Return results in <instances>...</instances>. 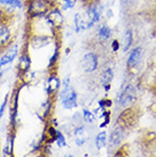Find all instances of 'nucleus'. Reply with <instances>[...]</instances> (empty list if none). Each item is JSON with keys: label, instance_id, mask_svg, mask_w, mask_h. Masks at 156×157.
Masks as SVG:
<instances>
[{"label": "nucleus", "instance_id": "obj_1", "mask_svg": "<svg viewBox=\"0 0 156 157\" xmlns=\"http://www.w3.org/2000/svg\"><path fill=\"white\" fill-rule=\"evenodd\" d=\"M12 18L13 14H8L4 16L0 21V51L6 50L10 44H13L15 36L12 30Z\"/></svg>", "mask_w": 156, "mask_h": 157}, {"label": "nucleus", "instance_id": "obj_2", "mask_svg": "<svg viewBox=\"0 0 156 157\" xmlns=\"http://www.w3.org/2000/svg\"><path fill=\"white\" fill-rule=\"evenodd\" d=\"M24 7L26 8V16L30 20L40 18L46 15L51 6L47 0H24Z\"/></svg>", "mask_w": 156, "mask_h": 157}, {"label": "nucleus", "instance_id": "obj_3", "mask_svg": "<svg viewBox=\"0 0 156 157\" xmlns=\"http://www.w3.org/2000/svg\"><path fill=\"white\" fill-rule=\"evenodd\" d=\"M18 98L20 89H15L9 99V130L16 131L17 126V115H18Z\"/></svg>", "mask_w": 156, "mask_h": 157}, {"label": "nucleus", "instance_id": "obj_4", "mask_svg": "<svg viewBox=\"0 0 156 157\" xmlns=\"http://www.w3.org/2000/svg\"><path fill=\"white\" fill-rule=\"evenodd\" d=\"M53 41V36H47V34H33L30 33V36L27 38L26 44L29 47L33 49H41V48L48 46Z\"/></svg>", "mask_w": 156, "mask_h": 157}, {"label": "nucleus", "instance_id": "obj_5", "mask_svg": "<svg viewBox=\"0 0 156 157\" xmlns=\"http://www.w3.org/2000/svg\"><path fill=\"white\" fill-rule=\"evenodd\" d=\"M59 99H62V105L65 109H73L78 107V94L72 86L64 92H59Z\"/></svg>", "mask_w": 156, "mask_h": 157}, {"label": "nucleus", "instance_id": "obj_6", "mask_svg": "<svg viewBox=\"0 0 156 157\" xmlns=\"http://www.w3.org/2000/svg\"><path fill=\"white\" fill-rule=\"evenodd\" d=\"M45 18L47 20V22L51 25V28H54L55 30H58L63 26L64 23V17L62 15V12L58 7H51L49 9V12L45 15Z\"/></svg>", "mask_w": 156, "mask_h": 157}, {"label": "nucleus", "instance_id": "obj_7", "mask_svg": "<svg viewBox=\"0 0 156 157\" xmlns=\"http://www.w3.org/2000/svg\"><path fill=\"white\" fill-rule=\"evenodd\" d=\"M27 48H29V46L25 43V46H24V48L22 49L20 54V58H18V63H17V72H18V74H23V73L31 70L32 60Z\"/></svg>", "mask_w": 156, "mask_h": 157}, {"label": "nucleus", "instance_id": "obj_8", "mask_svg": "<svg viewBox=\"0 0 156 157\" xmlns=\"http://www.w3.org/2000/svg\"><path fill=\"white\" fill-rule=\"evenodd\" d=\"M135 99H136V89H135L133 86L128 84V86L122 90L120 96H119L117 104L121 107H127V106H129L131 102H133Z\"/></svg>", "mask_w": 156, "mask_h": 157}, {"label": "nucleus", "instance_id": "obj_9", "mask_svg": "<svg viewBox=\"0 0 156 157\" xmlns=\"http://www.w3.org/2000/svg\"><path fill=\"white\" fill-rule=\"evenodd\" d=\"M81 67L86 73L95 72L98 67V56L95 52H87L81 59Z\"/></svg>", "mask_w": 156, "mask_h": 157}, {"label": "nucleus", "instance_id": "obj_10", "mask_svg": "<svg viewBox=\"0 0 156 157\" xmlns=\"http://www.w3.org/2000/svg\"><path fill=\"white\" fill-rule=\"evenodd\" d=\"M102 13H103L102 6H96V5L90 6L89 9L87 10L88 21H87V23L84 24V28L90 29V28H92L96 23H98V22L100 21V17H102Z\"/></svg>", "mask_w": 156, "mask_h": 157}, {"label": "nucleus", "instance_id": "obj_11", "mask_svg": "<svg viewBox=\"0 0 156 157\" xmlns=\"http://www.w3.org/2000/svg\"><path fill=\"white\" fill-rule=\"evenodd\" d=\"M17 56H18V46L16 43H13V44H10L6 49V52L0 58V68L7 66L9 64H12L16 59Z\"/></svg>", "mask_w": 156, "mask_h": 157}, {"label": "nucleus", "instance_id": "obj_12", "mask_svg": "<svg viewBox=\"0 0 156 157\" xmlns=\"http://www.w3.org/2000/svg\"><path fill=\"white\" fill-rule=\"evenodd\" d=\"M60 88V80L56 74H51L47 78V86H46V92L48 97H53L58 92Z\"/></svg>", "mask_w": 156, "mask_h": 157}, {"label": "nucleus", "instance_id": "obj_13", "mask_svg": "<svg viewBox=\"0 0 156 157\" xmlns=\"http://www.w3.org/2000/svg\"><path fill=\"white\" fill-rule=\"evenodd\" d=\"M142 56H144L142 48H140V47L135 48V49L130 52L128 62H127V66L129 67V68H133V67H136L137 65H139V64L141 63Z\"/></svg>", "mask_w": 156, "mask_h": 157}, {"label": "nucleus", "instance_id": "obj_14", "mask_svg": "<svg viewBox=\"0 0 156 157\" xmlns=\"http://www.w3.org/2000/svg\"><path fill=\"white\" fill-rule=\"evenodd\" d=\"M123 138H124V129H123V126H120V125L116 126L112 131L111 136H109L108 142L109 145H111V147H117V146H120V144L123 140Z\"/></svg>", "mask_w": 156, "mask_h": 157}, {"label": "nucleus", "instance_id": "obj_15", "mask_svg": "<svg viewBox=\"0 0 156 157\" xmlns=\"http://www.w3.org/2000/svg\"><path fill=\"white\" fill-rule=\"evenodd\" d=\"M15 134L16 131L9 130L7 137V142L5 145L4 149L1 151L2 156H13V149H14V140H15Z\"/></svg>", "mask_w": 156, "mask_h": 157}, {"label": "nucleus", "instance_id": "obj_16", "mask_svg": "<svg viewBox=\"0 0 156 157\" xmlns=\"http://www.w3.org/2000/svg\"><path fill=\"white\" fill-rule=\"evenodd\" d=\"M114 78V73L112 68H106L105 71L103 72L102 75H100V83L102 86H107V84H111V82L113 81Z\"/></svg>", "mask_w": 156, "mask_h": 157}, {"label": "nucleus", "instance_id": "obj_17", "mask_svg": "<svg viewBox=\"0 0 156 157\" xmlns=\"http://www.w3.org/2000/svg\"><path fill=\"white\" fill-rule=\"evenodd\" d=\"M23 6H24V0H10L9 5H8L7 7H4V9L5 12L8 13V14H13L14 10L21 9Z\"/></svg>", "mask_w": 156, "mask_h": 157}, {"label": "nucleus", "instance_id": "obj_18", "mask_svg": "<svg viewBox=\"0 0 156 157\" xmlns=\"http://www.w3.org/2000/svg\"><path fill=\"white\" fill-rule=\"evenodd\" d=\"M106 142H107V133L106 131H102L96 136V147L97 149H102L106 146Z\"/></svg>", "mask_w": 156, "mask_h": 157}, {"label": "nucleus", "instance_id": "obj_19", "mask_svg": "<svg viewBox=\"0 0 156 157\" xmlns=\"http://www.w3.org/2000/svg\"><path fill=\"white\" fill-rule=\"evenodd\" d=\"M132 44V32L131 30H127L123 36V51L127 52Z\"/></svg>", "mask_w": 156, "mask_h": 157}, {"label": "nucleus", "instance_id": "obj_20", "mask_svg": "<svg viewBox=\"0 0 156 157\" xmlns=\"http://www.w3.org/2000/svg\"><path fill=\"white\" fill-rule=\"evenodd\" d=\"M98 34H99V36H100L102 39L107 40L111 38V36H112V30H111V28L107 26V25H103L102 28L99 29Z\"/></svg>", "mask_w": 156, "mask_h": 157}, {"label": "nucleus", "instance_id": "obj_21", "mask_svg": "<svg viewBox=\"0 0 156 157\" xmlns=\"http://www.w3.org/2000/svg\"><path fill=\"white\" fill-rule=\"evenodd\" d=\"M58 57H59V47L57 46L54 51V54H53V56H51L50 59H49V63H48V66H47L48 70L53 68V67L57 64V62H58Z\"/></svg>", "mask_w": 156, "mask_h": 157}, {"label": "nucleus", "instance_id": "obj_22", "mask_svg": "<svg viewBox=\"0 0 156 157\" xmlns=\"http://www.w3.org/2000/svg\"><path fill=\"white\" fill-rule=\"evenodd\" d=\"M34 72H32L31 70L30 71L25 72L23 74H20V78L21 80L24 82V84H29V83H31L33 81V78H34Z\"/></svg>", "mask_w": 156, "mask_h": 157}, {"label": "nucleus", "instance_id": "obj_23", "mask_svg": "<svg viewBox=\"0 0 156 157\" xmlns=\"http://www.w3.org/2000/svg\"><path fill=\"white\" fill-rule=\"evenodd\" d=\"M55 142L58 147H65L66 146V139L64 137V134L62 132L57 131V134H56V139H55Z\"/></svg>", "mask_w": 156, "mask_h": 157}, {"label": "nucleus", "instance_id": "obj_24", "mask_svg": "<svg viewBox=\"0 0 156 157\" xmlns=\"http://www.w3.org/2000/svg\"><path fill=\"white\" fill-rule=\"evenodd\" d=\"M82 112H83V120H84V122H87V123H94V122L96 121L95 115L92 114L90 110L83 109Z\"/></svg>", "mask_w": 156, "mask_h": 157}, {"label": "nucleus", "instance_id": "obj_25", "mask_svg": "<svg viewBox=\"0 0 156 157\" xmlns=\"http://www.w3.org/2000/svg\"><path fill=\"white\" fill-rule=\"evenodd\" d=\"M9 97H10V96H9V94H6L4 100H2V102H1V106H0V120L2 118V116H4V113H5V110H6V107H7V105H8V98H9Z\"/></svg>", "mask_w": 156, "mask_h": 157}, {"label": "nucleus", "instance_id": "obj_26", "mask_svg": "<svg viewBox=\"0 0 156 157\" xmlns=\"http://www.w3.org/2000/svg\"><path fill=\"white\" fill-rule=\"evenodd\" d=\"M98 104H99V106H100L102 109H106V108L111 107V105H112V100H109V99H102V100L98 101Z\"/></svg>", "mask_w": 156, "mask_h": 157}, {"label": "nucleus", "instance_id": "obj_27", "mask_svg": "<svg viewBox=\"0 0 156 157\" xmlns=\"http://www.w3.org/2000/svg\"><path fill=\"white\" fill-rule=\"evenodd\" d=\"M84 126L83 125H80L78 128H75L74 129V136L75 137H82V136H86L84 134Z\"/></svg>", "mask_w": 156, "mask_h": 157}, {"label": "nucleus", "instance_id": "obj_28", "mask_svg": "<svg viewBox=\"0 0 156 157\" xmlns=\"http://www.w3.org/2000/svg\"><path fill=\"white\" fill-rule=\"evenodd\" d=\"M74 141H75V144H76V146L81 147V146L84 145V142L87 141V137L86 136H82V137H75Z\"/></svg>", "mask_w": 156, "mask_h": 157}, {"label": "nucleus", "instance_id": "obj_29", "mask_svg": "<svg viewBox=\"0 0 156 157\" xmlns=\"http://www.w3.org/2000/svg\"><path fill=\"white\" fill-rule=\"evenodd\" d=\"M119 49H120V43H119V41L117 40H113V42H112V50L114 52H116V51H119Z\"/></svg>", "mask_w": 156, "mask_h": 157}, {"label": "nucleus", "instance_id": "obj_30", "mask_svg": "<svg viewBox=\"0 0 156 157\" xmlns=\"http://www.w3.org/2000/svg\"><path fill=\"white\" fill-rule=\"evenodd\" d=\"M9 1L10 0H0V6L1 7H7L8 5H9Z\"/></svg>", "mask_w": 156, "mask_h": 157}, {"label": "nucleus", "instance_id": "obj_31", "mask_svg": "<svg viewBox=\"0 0 156 157\" xmlns=\"http://www.w3.org/2000/svg\"><path fill=\"white\" fill-rule=\"evenodd\" d=\"M5 15H6V12H5L4 7H0V21L4 18Z\"/></svg>", "mask_w": 156, "mask_h": 157}, {"label": "nucleus", "instance_id": "obj_32", "mask_svg": "<svg viewBox=\"0 0 156 157\" xmlns=\"http://www.w3.org/2000/svg\"><path fill=\"white\" fill-rule=\"evenodd\" d=\"M48 2H49V5H50L51 7H55L56 6V4H57V1L58 0H47Z\"/></svg>", "mask_w": 156, "mask_h": 157}, {"label": "nucleus", "instance_id": "obj_33", "mask_svg": "<svg viewBox=\"0 0 156 157\" xmlns=\"http://www.w3.org/2000/svg\"><path fill=\"white\" fill-rule=\"evenodd\" d=\"M123 2H129V1H132V0H122Z\"/></svg>", "mask_w": 156, "mask_h": 157}, {"label": "nucleus", "instance_id": "obj_34", "mask_svg": "<svg viewBox=\"0 0 156 157\" xmlns=\"http://www.w3.org/2000/svg\"><path fill=\"white\" fill-rule=\"evenodd\" d=\"M0 155H1V149H0Z\"/></svg>", "mask_w": 156, "mask_h": 157}]
</instances>
